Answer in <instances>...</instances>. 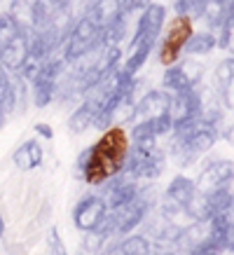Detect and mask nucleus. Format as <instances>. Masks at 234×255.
<instances>
[{
  "label": "nucleus",
  "instance_id": "393cba45",
  "mask_svg": "<svg viewBox=\"0 0 234 255\" xmlns=\"http://www.w3.org/2000/svg\"><path fill=\"white\" fill-rule=\"evenodd\" d=\"M216 89H218V96H220L223 108L234 110V75H232V78H227L225 82H220Z\"/></svg>",
  "mask_w": 234,
  "mask_h": 255
},
{
  "label": "nucleus",
  "instance_id": "ddd939ff",
  "mask_svg": "<svg viewBox=\"0 0 234 255\" xmlns=\"http://www.w3.org/2000/svg\"><path fill=\"white\" fill-rule=\"evenodd\" d=\"M213 234V223L209 220H192V225L187 227H180V234L176 239V246L173 248H180V251H190V253H202L206 241L211 239Z\"/></svg>",
  "mask_w": 234,
  "mask_h": 255
},
{
  "label": "nucleus",
  "instance_id": "9b49d317",
  "mask_svg": "<svg viewBox=\"0 0 234 255\" xmlns=\"http://www.w3.org/2000/svg\"><path fill=\"white\" fill-rule=\"evenodd\" d=\"M140 192V185L138 180L131 176H124V173H117V176L108 178L106 183H103V199L108 204V209H115L119 204H126V201H131L133 197H138Z\"/></svg>",
  "mask_w": 234,
  "mask_h": 255
},
{
  "label": "nucleus",
  "instance_id": "7c9ffc66",
  "mask_svg": "<svg viewBox=\"0 0 234 255\" xmlns=\"http://www.w3.org/2000/svg\"><path fill=\"white\" fill-rule=\"evenodd\" d=\"M0 237H5V218L0 216Z\"/></svg>",
  "mask_w": 234,
  "mask_h": 255
},
{
  "label": "nucleus",
  "instance_id": "bb28decb",
  "mask_svg": "<svg viewBox=\"0 0 234 255\" xmlns=\"http://www.w3.org/2000/svg\"><path fill=\"white\" fill-rule=\"evenodd\" d=\"M35 131H38L40 136H42V138H47V140H49L52 136H54V131H52V127H47V124H42V122L35 124Z\"/></svg>",
  "mask_w": 234,
  "mask_h": 255
},
{
  "label": "nucleus",
  "instance_id": "f8f14e48",
  "mask_svg": "<svg viewBox=\"0 0 234 255\" xmlns=\"http://www.w3.org/2000/svg\"><path fill=\"white\" fill-rule=\"evenodd\" d=\"M169 108H171V94L166 89H150L136 101V115H133V122L138 120H155V117L169 115Z\"/></svg>",
  "mask_w": 234,
  "mask_h": 255
},
{
  "label": "nucleus",
  "instance_id": "a211bd4d",
  "mask_svg": "<svg viewBox=\"0 0 234 255\" xmlns=\"http://www.w3.org/2000/svg\"><path fill=\"white\" fill-rule=\"evenodd\" d=\"M35 12H38V0H12V5H9V14L23 33L33 31Z\"/></svg>",
  "mask_w": 234,
  "mask_h": 255
},
{
  "label": "nucleus",
  "instance_id": "6ab92c4d",
  "mask_svg": "<svg viewBox=\"0 0 234 255\" xmlns=\"http://www.w3.org/2000/svg\"><path fill=\"white\" fill-rule=\"evenodd\" d=\"M218 47V40H216V33L213 31H192V35L187 38L185 42V52L187 56H204L209 54V52H213Z\"/></svg>",
  "mask_w": 234,
  "mask_h": 255
},
{
  "label": "nucleus",
  "instance_id": "9d476101",
  "mask_svg": "<svg viewBox=\"0 0 234 255\" xmlns=\"http://www.w3.org/2000/svg\"><path fill=\"white\" fill-rule=\"evenodd\" d=\"M199 113H202V94H199V85L192 87V89H185V92L171 94L169 115H171L173 127L195 120V117H199Z\"/></svg>",
  "mask_w": 234,
  "mask_h": 255
},
{
  "label": "nucleus",
  "instance_id": "5701e85b",
  "mask_svg": "<svg viewBox=\"0 0 234 255\" xmlns=\"http://www.w3.org/2000/svg\"><path fill=\"white\" fill-rule=\"evenodd\" d=\"M106 237H103L99 230H87L85 237H82V244H80V248L82 251H87V253H96V251H103L106 248Z\"/></svg>",
  "mask_w": 234,
  "mask_h": 255
},
{
  "label": "nucleus",
  "instance_id": "aec40b11",
  "mask_svg": "<svg viewBox=\"0 0 234 255\" xmlns=\"http://www.w3.org/2000/svg\"><path fill=\"white\" fill-rule=\"evenodd\" d=\"M12 159L21 171H31L35 166H40V162H42V147H40L38 140H26L21 147H16Z\"/></svg>",
  "mask_w": 234,
  "mask_h": 255
},
{
  "label": "nucleus",
  "instance_id": "cd10ccee",
  "mask_svg": "<svg viewBox=\"0 0 234 255\" xmlns=\"http://www.w3.org/2000/svg\"><path fill=\"white\" fill-rule=\"evenodd\" d=\"M223 138H225L227 143L234 147V124H232V127H227L225 131H223Z\"/></svg>",
  "mask_w": 234,
  "mask_h": 255
},
{
  "label": "nucleus",
  "instance_id": "dca6fc26",
  "mask_svg": "<svg viewBox=\"0 0 234 255\" xmlns=\"http://www.w3.org/2000/svg\"><path fill=\"white\" fill-rule=\"evenodd\" d=\"M108 253H124V255H145L152 251V241L145 234H122L115 237V241L106 246Z\"/></svg>",
  "mask_w": 234,
  "mask_h": 255
},
{
  "label": "nucleus",
  "instance_id": "c85d7f7f",
  "mask_svg": "<svg viewBox=\"0 0 234 255\" xmlns=\"http://www.w3.org/2000/svg\"><path fill=\"white\" fill-rule=\"evenodd\" d=\"M7 80H9V75H7V68H5V66H2V61H0V87L5 85Z\"/></svg>",
  "mask_w": 234,
  "mask_h": 255
},
{
  "label": "nucleus",
  "instance_id": "4be33fe9",
  "mask_svg": "<svg viewBox=\"0 0 234 255\" xmlns=\"http://www.w3.org/2000/svg\"><path fill=\"white\" fill-rule=\"evenodd\" d=\"M19 33H23V31L16 26V21L12 19V14H9V12L0 14V49H2V47H7L9 42L19 35Z\"/></svg>",
  "mask_w": 234,
  "mask_h": 255
},
{
  "label": "nucleus",
  "instance_id": "39448f33",
  "mask_svg": "<svg viewBox=\"0 0 234 255\" xmlns=\"http://www.w3.org/2000/svg\"><path fill=\"white\" fill-rule=\"evenodd\" d=\"M101 42H103V28L89 14H82L73 23L68 38H66V42L61 47V56L68 63L73 59H78L80 54L94 49L96 45H101Z\"/></svg>",
  "mask_w": 234,
  "mask_h": 255
},
{
  "label": "nucleus",
  "instance_id": "20e7f679",
  "mask_svg": "<svg viewBox=\"0 0 234 255\" xmlns=\"http://www.w3.org/2000/svg\"><path fill=\"white\" fill-rule=\"evenodd\" d=\"M164 171V152L157 145V140L148 143H131L129 152H126L124 166L119 173L131 176L136 180H155L162 176Z\"/></svg>",
  "mask_w": 234,
  "mask_h": 255
},
{
  "label": "nucleus",
  "instance_id": "f3484780",
  "mask_svg": "<svg viewBox=\"0 0 234 255\" xmlns=\"http://www.w3.org/2000/svg\"><path fill=\"white\" fill-rule=\"evenodd\" d=\"M96 115H99V108L94 106L92 101L82 99V101H80V106L73 110V115H70L68 129H70L73 133L87 131L89 127H94V124H96Z\"/></svg>",
  "mask_w": 234,
  "mask_h": 255
},
{
  "label": "nucleus",
  "instance_id": "2eb2a0df",
  "mask_svg": "<svg viewBox=\"0 0 234 255\" xmlns=\"http://www.w3.org/2000/svg\"><path fill=\"white\" fill-rule=\"evenodd\" d=\"M0 61L7 70L12 73H19L21 66L28 61V35L26 33H19L7 47L0 49Z\"/></svg>",
  "mask_w": 234,
  "mask_h": 255
},
{
  "label": "nucleus",
  "instance_id": "72a5a7b5",
  "mask_svg": "<svg viewBox=\"0 0 234 255\" xmlns=\"http://www.w3.org/2000/svg\"><path fill=\"white\" fill-rule=\"evenodd\" d=\"M230 52H232V54H234V42H232V49H230Z\"/></svg>",
  "mask_w": 234,
  "mask_h": 255
},
{
  "label": "nucleus",
  "instance_id": "f704fd0d",
  "mask_svg": "<svg viewBox=\"0 0 234 255\" xmlns=\"http://www.w3.org/2000/svg\"><path fill=\"white\" fill-rule=\"evenodd\" d=\"M199 2H209V0H199Z\"/></svg>",
  "mask_w": 234,
  "mask_h": 255
},
{
  "label": "nucleus",
  "instance_id": "412c9836",
  "mask_svg": "<svg viewBox=\"0 0 234 255\" xmlns=\"http://www.w3.org/2000/svg\"><path fill=\"white\" fill-rule=\"evenodd\" d=\"M183 213H185L187 218H192V220H209V218H213V209H211L209 194L202 192V190H195L192 197L185 201Z\"/></svg>",
  "mask_w": 234,
  "mask_h": 255
},
{
  "label": "nucleus",
  "instance_id": "b1692460",
  "mask_svg": "<svg viewBox=\"0 0 234 255\" xmlns=\"http://www.w3.org/2000/svg\"><path fill=\"white\" fill-rule=\"evenodd\" d=\"M202 5L199 0H173V9L176 14L190 16V19H199L202 16Z\"/></svg>",
  "mask_w": 234,
  "mask_h": 255
},
{
  "label": "nucleus",
  "instance_id": "0eeeda50",
  "mask_svg": "<svg viewBox=\"0 0 234 255\" xmlns=\"http://www.w3.org/2000/svg\"><path fill=\"white\" fill-rule=\"evenodd\" d=\"M106 213H108V204L103 199V194H87L73 209V225L82 232L96 230L103 223Z\"/></svg>",
  "mask_w": 234,
  "mask_h": 255
},
{
  "label": "nucleus",
  "instance_id": "4468645a",
  "mask_svg": "<svg viewBox=\"0 0 234 255\" xmlns=\"http://www.w3.org/2000/svg\"><path fill=\"white\" fill-rule=\"evenodd\" d=\"M85 14H89L101 28H108L110 23L124 16V9L119 5V0H89L87 2Z\"/></svg>",
  "mask_w": 234,
  "mask_h": 255
},
{
  "label": "nucleus",
  "instance_id": "f257e3e1",
  "mask_svg": "<svg viewBox=\"0 0 234 255\" xmlns=\"http://www.w3.org/2000/svg\"><path fill=\"white\" fill-rule=\"evenodd\" d=\"M129 152V136L122 127H110L103 136L89 147V162H87L82 178L89 185H103L108 178L117 176L124 166Z\"/></svg>",
  "mask_w": 234,
  "mask_h": 255
},
{
  "label": "nucleus",
  "instance_id": "a878e982",
  "mask_svg": "<svg viewBox=\"0 0 234 255\" xmlns=\"http://www.w3.org/2000/svg\"><path fill=\"white\" fill-rule=\"evenodd\" d=\"M47 246H49V251H54V253H59V255L63 253L61 237H59V230H56V227H52V230H49V239H47Z\"/></svg>",
  "mask_w": 234,
  "mask_h": 255
},
{
  "label": "nucleus",
  "instance_id": "6e6552de",
  "mask_svg": "<svg viewBox=\"0 0 234 255\" xmlns=\"http://www.w3.org/2000/svg\"><path fill=\"white\" fill-rule=\"evenodd\" d=\"M197 190V183L192 180V178L187 176H176L169 183V187L164 190V194L159 197V211H162L164 216H178V213H183V206H185V201L192 197V192Z\"/></svg>",
  "mask_w": 234,
  "mask_h": 255
},
{
  "label": "nucleus",
  "instance_id": "7ed1b4c3",
  "mask_svg": "<svg viewBox=\"0 0 234 255\" xmlns=\"http://www.w3.org/2000/svg\"><path fill=\"white\" fill-rule=\"evenodd\" d=\"M150 213V204L148 199L138 192V197H133L131 201L126 204H119L115 209H108L103 223L96 227L99 232L106 237V239H115V237H122V234L133 232L138 225H143V220L148 218Z\"/></svg>",
  "mask_w": 234,
  "mask_h": 255
},
{
  "label": "nucleus",
  "instance_id": "473e14b6",
  "mask_svg": "<svg viewBox=\"0 0 234 255\" xmlns=\"http://www.w3.org/2000/svg\"><path fill=\"white\" fill-rule=\"evenodd\" d=\"M227 251H232V253H234V237L230 239V244H227Z\"/></svg>",
  "mask_w": 234,
  "mask_h": 255
},
{
  "label": "nucleus",
  "instance_id": "1a4fd4ad",
  "mask_svg": "<svg viewBox=\"0 0 234 255\" xmlns=\"http://www.w3.org/2000/svg\"><path fill=\"white\" fill-rule=\"evenodd\" d=\"M232 178H234V162L230 159H213L202 169L199 178H197V190L211 194L220 190V187H232Z\"/></svg>",
  "mask_w": 234,
  "mask_h": 255
},
{
  "label": "nucleus",
  "instance_id": "f03ea898",
  "mask_svg": "<svg viewBox=\"0 0 234 255\" xmlns=\"http://www.w3.org/2000/svg\"><path fill=\"white\" fill-rule=\"evenodd\" d=\"M220 136V129L211 127L202 120L195 117L190 122H183L173 127L171 131V155L180 166H190V164L206 155L211 147L216 145Z\"/></svg>",
  "mask_w": 234,
  "mask_h": 255
},
{
  "label": "nucleus",
  "instance_id": "c756f323",
  "mask_svg": "<svg viewBox=\"0 0 234 255\" xmlns=\"http://www.w3.org/2000/svg\"><path fill=\"white\" fill-rule=\"evenodd\" d=\"M56 5H59V7H70V2H73V0H54Z\"/></svg>",
  "mask_w": 234,
  "mask_h": 255
},
{
  "label": "nucleus",
  "instance_id": "2f4dec72",
  "mask_svg": "<svg viewBox=\"0 0 234 255\" xmlns=\"http://www.w3.org/2000/svg\"><path fill=\"white\" fill-rule=\"evenodd\" d=\"M5 117H7V113H5V110H2V106H0V124L5 122Z\"/></svg>",
  "mask_w": 234,
  "mask_h": 255
},
{
  "label": "nucleus",
  "instance_id": "423d86ee",
  "mask_svg": "<svg viewBox=\"0 0 234 255\" xmlns=\"http://www.w3.org/2000/svg\"><path fill=\"white\" fill-rule=\"evenodd\" d=\"M190 35H192V19L183 14H176V19L164 31L162 45H159V63L162 66H171V63L178 61Z\"/></svg>",
  "mask_w": 234,
  "mask_h": 255
}]
</instances>
